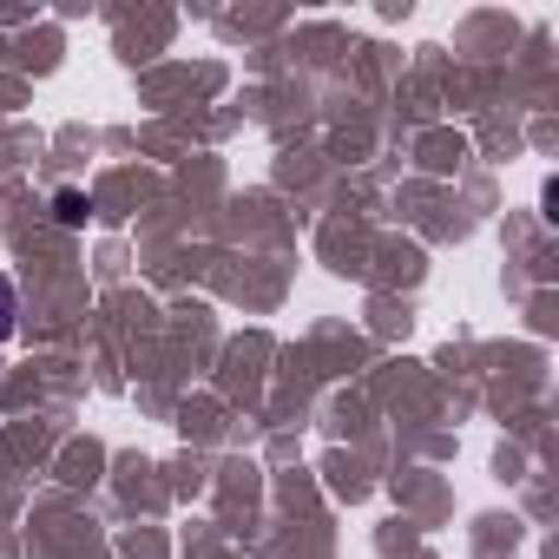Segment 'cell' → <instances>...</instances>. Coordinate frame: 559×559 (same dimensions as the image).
Wrapping results in <instances>:
<instances>
[{
    "label": "cell",
    "instance_id": "obj_1",
    "mask_svg": "<svg viewBox=\"0 0 559 559\" xmlns=\"http://www.w3.org/2000/svg\"><path fill=\"white\" fill-rule=\"evenodd\" d=\"M14 317H21V297H14V276L0 270V343L14 336Z\"/></svg>",
    "mask_w": 559,
    "mask_h": 559
},
{
    "label": "cell",
    "instance_id": "obj_2",
    "mask_svg": "<svg viewBox=\"0 0 559 559\" xmlns=\"http://www.w3.org/2000/svg\"><path fill=\"white\" fill-rule=\"evenodd\" d=\"M86 217V198L80 191H60V224H80Z\"/></svg>",
    "mask_w": 559,
    "mask_h": 559
}]
</instances>
